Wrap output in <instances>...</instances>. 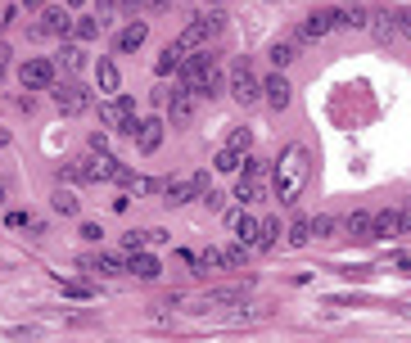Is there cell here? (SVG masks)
Masks as SVG:
<instances>
[{"mask_svg": "<svg viewBox=\"0 0 411 343\" xmlns=\"http://www.w3.org/2000/svg\"><path fill=\"white\" fill-rule=\"evenodd\" d=\"M226 303H244V289H240V284H231V289H208L204 298H199V312H208V307H226Z\"/></svg>", "mask_w": 411, "mask_h": 343, "instance_id": "e0dca14e", "label": "cell"}, {"mask_svg": "<svg viewBox=\"0 0 411 343\" xmlns=\"http://www.w3.org/2000/svg\"><path fill=\"white\" fill-rule=\"evenodd\" d=\"M276 240H281V222L267 217V222L257 226V244H253V249H276Z\"/></svg>", "mask_w": 411, "mask_h": 343, "instance_id": "484cf974", "label": "cell"}, {"mask_svg": "<svg viewBox=\"0 0 411 343\" xmlns=\"http://www.w3.org/2000/svg\"><path fill=\"white\" fill-rule=\"evenodd\" d=\"M308 176H312V158H308V149H303V145H290L281 158H276V176H271V190H276V199H281V204L290 208L294 199L303 195Z\"/></svg>", "mask_w": 411, "mask_h": 343, "instance_id": "6da1fadb", "label": "cell"}, {"mask_svg": "<svg viewBox=\"0 0 411 343\" xmlns=\"http://www.w3.org/2000/svg\"><path fill=\"white\" fill-rule=\"evenodd\" d=\"M14 23V9H0V27H9Z\"/></svg>", "mask_w": 411, "mask_h": 343, "instance_id": "7dc6e473", "label": "cell"}, {"mask_svg": "<svg viewBox=\"0 0 411 343\" xmlns=\"http://www.w3.org/2000/svg\"><path fill=\"white\" fill-rule=\"evenodd\" d=\"M59 63H63L68 73H82V68H86V50H82V45H63V50H59Z\"/></svg>", "mask_w": 411, "mask_h": 343, "instance_id": "4316f807", "label": "cell"}, {"mask_svg": "<svg viewBox=\"0 0 411 343\" xmlns=\"http://www.w3.org/2000/svg\"><path fill=\"white\" fill-rule=\"evenodd\" d=\"M257 195H262V185H257V181H248V176L235 181V199H240V204H257Z\"/></svg>", "mask_w": 411, "mask_h": 343, "instance_id": "4dcf8cb0", "label": "cell"}, {"mask_svg": "<svg viewBox=\"0 0 411 343\" xmlns=\"http://www.w3.org/2000/svg\"><path fill=\"white\" fill-rule=\"evenodd\" d=\"M163 195H167V199H163L167 208H181V204H190V199H199L190 181H167V185H163Z\"/></svg>", "mask_w": 411, "mask_h": 343, "instance_id": "ffe728a7", "label": "cell"}, {"mask_svg": "<svg viewBox=\"0 0 411 343\" xmlns=\"http://www.w3.org/2000/svg\"><path fill=\"white\" fill-rule=\"evenodd\" d=\"M199 266H226V262H222V249H208L204 257H199Z\"/></svg>", "mask_w": 411, "mask_h": 343, "instance_id": "b9f144b4", "label": "cell"}, {"mask_svg": "<svg viewBox=\"0 0 411 343\" xmlns=\"http://www.w3.org/2000/svg\"><path fill=\"white\" fill-rule=\"evenodd\" d=\"M330 27H339V23H334V9H312V14L303 18V27L294 32V41H321Z\"/></svg>", "mask_w": 411, "mask_h": 343, "instance_id": "ba28073f", "label": "cell"}, {"mask_svg": "<svg viewBox=\"0 0 411 343\" xmlns=\"http://www.w3.org/2000/svg\"><path fill=\"white\" fill-rule=\"evenodd\" d=\"M208 5H222V0H208Z\"/></svg>", "mask_w": 411, "mask_h": 343, "instance_id": "db71d44e", "label": "cell"}, {"mask_svg": "<svg viewBox=\"0 0 411 343\" xmlns=\"http://www.w3.org/2000/svg\"><path fill=\"white\" fill-rule=\"evenodd\" d=\"M248 145H253V131H248V127H235L231 140H226V149H231V154H248Z\"/></svg>", "mask_w": 411, "mask_h": 343, "instance_id": "f546056e", "label": "cell"}, {"mask_svg": "<svg viewBox=\"0 0 411 343\" xmlns=\"http://www.w3.org/2000/svg\"><path fill=\"white\" fill-rule=\"evenodd\" d=\"M222 23H226V14H222V9H213V14L195 18V23H190L186 32L177 36V50H181V54H195V50H204V45H208V36H217V32H222Z\"/></svg>", "mask_w": 411, "mask_h": 343, "instance_id": "3957f363", "label": "cell"}, {"mask_svg": "<svg viewBox=\"0 0 411 343\" xmlns=\"http://www.w3.org/2000/svg\"><path fill=\"white\" fill-rule=\"evenodd\" d=\"M330 231H334V217H326V213H321V217H312V235H317V240H326Z\"/></svg>", "mask_w": 411, "mask_h": 343, "instance_id": "74e56055", "label": "cell"}, {"mask_svg": "<svg viewBox=\"0 0 411 343\" xmlns=\"http://www.w3.org/2000/svg\"><path fill=\"white\" fill-rule=\"evenodd\" d=\"M100 122L104 127H113V131H131L136 136V104L131 100H109V104H100Z\"/></svg>", "mask_w": 411, "mask_h": 343, "instance_id": "5b68a950", "label": "cell"}, {"mask_svg": "<svg viewBox=\"0 0 411 343\" xmlns=\"http://www.w3.org/2000/svg\"><path fill=\"white\" fill-rule=\"evenodd\" d=\"M50 208H54V213H63V217H77V195H73V190H54Z\"/></svg>", "mask_w": 411, "mask_h": 343, "instance_id": "83f0119b", "label": "cell"}, {"mask_svg": "<svg viewBox=\"0 0 411 343\" xmlns=\"http://www.w3.org/2000/svg\"><path fill=\"white\" fill-rule=\"evenodd\" d=\"M91 154H109V136H100V131H95V136H91Z\"/></svg>", "mask_w": 411, "mask_h": 343, "instance_id": "7bdbcfd3", "label": "cell"}, {"mask_svg": "<svg viewBox=\"0 0 411 343\" xmlns=\"http://www.w3.org/2000/svg\"><path fill=\"white\" fill-rule=\"evenodd\" d=\"M271 59H276V68H285L290 59H299V41H276L271 45Z\"/></svg>", "mask_w": 411, "mask_h": 343, "instance_id": "f1b7e54d", "label": "cell"}, {"mask_svg": "<svg viewBox=\"0 0 411 343\" xmlns=\"http://www.w3.org/2000/svg\"><path fill=\"white\" fill-rule=\"evenodd\" d=\"M240 163H244V158H240V154H231V149H222V154L213 158V167H217V172H240Z\"/></svg>", "mask_w": 411, "mask_h": 343, "instance_id": "d590c367", "label": "cell"}, {"mask_svg": "<svg viewBox=\"0 0 411 343\" xmlns=\"http://www.w3.org/2000/svg\"><path fill=\"white\" fill-rule=\"evenodd\" d=\"M348 235L352 240H371V213H352L348 217Z\"/></svg>", "mask_w": 411, "mask_h": 343, "instance_id": "1f68e13d", "label": "cell"}, {"mask_svg": "<svg viewBox=\"0 0 411 343\" xmlns=\"http://www.w3.org/2000/svg\"><path fill=\"white\" fill-rule=\"evenodd\" d=\"M140 5H145V0H122V14H131V18H136V9Z\"/></svg>", "mask_w": 411, "mask_h": 343, "instance_id": "bcb514c9", "label": "cell"}, {"mask_svg": "<svg viewBox=\"0 0 411 343\" xmlns=\"http://www.w3.org/2000/svg\"><path fill=\"white\" fill-rule=\"evenodd\" d=\"M145 36H149V23L131 18V23L118 32V54H131V50H140V45H145Z\"/></svg>", "mask_w": 411, "mask_h": 343, "instance_id": "4fadbf2b", "label": "cell"}, {"mask_svg": "<svg viewBox=\"0 0 411 343\" xmlns=\"http://www.w3.org/2000/svg\"><path fill=\"white\" fill-rule=\"evenodd\" d=\"M73 36H77V41H95V36H100V23H95V18H77V23H73Z\"/></svg>", "mask_w": 411, "mask_h": 343, "instance_id": "836d02e7", "label": "cell"}, {"mask_svg": "<svg viewBox=\"0 0 411 343\" xmlns=\"http://www.w3.org/2000/svg\"><path fill=\"white\" fill-rule=\"evenodd\" d=\"M231 95L244 104V109H248V104H257V100H262V82L253 77L248 59H240V63H235V73H231Z\"/></svg>", "mask_w": 411, "mask_h": 343, "instance_id": "8992f818", "label": "cell"}, {"mask_svg": "<svg viewBox=\"0 0 411 343\" xmlns=\"http://www.w3.org/2000/svg\"><path fill=\"white\" fill-rule=\"evenodd\" d=\"M18 82H23V91H50L54 86V63L50 59H27L23 68H18Z\"/></svg>", "mask_w": 411, "mask_h": 343, "instance_id": "52a82bcc", "label": "cell"}, {"mask_svg": "<svg viewBox=\"0 0 411 343\" xmlns=\"http://www.w3.org/2000/svg\"><path fill=\"white\" fill-rule=\"evenodd\" d=\"M68 32H73L68 9H45V14H41V23L32 27V36H68Z\"/></svg>", "mask_w": 411, "mask_h": 343, "instance_id": "8fae6325", "label": "cell"}, {"mask_svg": "<svg viewBox=\"0 0 411 343\" xmlns=\"http://www.w3.org/2000/svg\"><path fill=\"white\" fill-rule=\"evenodd\" d=\"M145 5H154V9H167V5H172V0H145Z\"/></svg>", "mask_w": 411, "mask_h": 343, "instance_id": "f907efd6", "label": "cell"}, {"mask_svg": "<svg viewBox=\"0 0 411 343\" xmlns=\"http://www.w3.org/2000/svg\"><path fill=\"white\" fill-rule=\"evenodd\" d=\"M54 104H59V113H86L91 109V95L77 82H63V86H54Z\"/></svg>", "mask_w": 411, "mask_h": 343, "instance_id": "9c48e42d", "label": "cell"}, {"mask_svg": "<svg viewBox=\"0 0 411 343\" xmlns=\"http://www.w3.org/2000/svg\"><path fill=\"white\" fill-rule=\"evenodd\" d=\"M63 294H68V298H91V284L86 280H63Z\"/></svg>", "mask_w": 411, "mask_h": 343, "instance_id": "f35d334b", "label": "cell"}, {"mask_svg": "<svg viewBox=\"0 0 411 343\" xmlns=\"http://www.w3.org/2000/svg\"><path fill=\"white\" fill-rule=\"evenodd\" d=\"M167 113H172V122H190V118H195V95H190L186 86H181V91H172Z\"/></svg>", "mask_w": 411, "mask_h": 343, "instance_id": "2e32d148", "label": "cell"}, {"mask_svg": "<svg viewBox=\"0 0 411 343\" xmlns=\"http://www.w3.org/2000/svg\"><path fill=\"white\" fill-rule=\"evenodd\" d=\"M403 231V213H375L371 217V240H389Z\"/></svg>", "mask_w": 411, "mask_h": 343, "instance_id": "9a60e30c", "label": "cell"}, {"mask_svg": "<svg viewBox=\"0 0 411 343\" xmlns=\"http://www.w3.org/2000/svg\"><path fill=\"white\" fill-rule=\"evenodd\" d=\"M244 257H248L244 244H231V249H222V262H226V266H244Z\"/></svg>", "mask_w": 411, "mask_h": 343, "instance_id": "8d00e7d4", "label": "cell"}, {"mask_svg": "<svg viewBox=\"0 0 411 343\" xmlns=\"http://www.w3.org/2000/svg\"><path fill=\"white\" fill-rule=\"evenodd\" d=\"M122 14V0H95V23L100 27H113Z\"/></svg>", "mask_w": 411, "mask_h": 343, "instance_id": "cb8c5ba5", "label": "cell"}, {"mask_svg": "<svg viewBox=\"0 0 411 343\" xmlns=\"http://www.w3.org/2000/svg\"><path fill=\"white\" fill-rule=\"evenodd\" d=\"M163 145V118H140L136 122V149L140 154H154Z\"/></svg>", "mask_w": 411, "mask_h": 343, "instance_id": "30bf717a", "label": "cell"}, {"mask_svg": "<svg viewBox=\"0 0 411 343\" xmlns=\"http://www.w3.org/2000/svg\"><path fill=\"white\" fill-rule=\"evenodd\" d=\"M204 204L213 208V213H222V208H226V195H217V190H208V195H204Z\"/></svg>", "mask_w": 411, "mask_h": 343, "instance_id": "60d3db41", "label": "cell"}, {"mask_svg": "<svg viewBox=\"0 0 411 343\" xmlns=\"http://www.w3.org/2000/svg\"><path fill=\"white\" fill-rule=\"evenodd\" d=\"M262 172H267V163H262V158H244V176H248V181H257Z\"/></svg>", "mask_w": 411, "mask_h": 343, "instance_id": "ab89813d", "label": "cell"}, {"mask_svg": "<svg viewBox=\"0 0 411 343\" xmlns=\"http://www.w3.org/2000/svg\"><path fill=\"white\" fill-rule=\"evenodd\" d=\"M5 226H9V231H23V226H27V231H41V222H36V217H27V213H9Z\"/></svg>", "mask_w": 411, "mask_h": 343, "instance_id": "e575fe53", "label": "cell"}, {"mask_svg": "<svg viewBox=\"0 0 411 343\" xmlns=\"http://www.w3.org/2000/svg\"><path fill=\"white\" fill-rule=\"evenodd\" d=\"M100 235H104V231H100V226H95V222H82V240H91V244H95V240H100Z\"/></svg>", "mask_w": 411, "mask_h": 343, "instance_id": "ee69618b", "label": "cell"}, {"mask_svg": "<svg viewBox=\"0 0 411 343\" xmlns=\"http://www.w3.org/2000/svg\"><path fill=\"white\" fill-rule=\"evenodd\" d=\"M308 240H312V222H308V217H299V222L290 226V244H294V249H303Z\"/></svg>", "mask_w": 411, "mask_h": 343, "instance_id": "d6a6232c", "label": "cell"}, {"mask_svg": "<svg viewBox=\"0 0 411 343\" xmlns=\"http://www.w3.org/2000/svg\"><path fill=\"white\" fill-rule=\"evenodd\" d=\"M5 63H9V50H5V45H0V73H5Z\"/></svg>", "mask_w": 411, "mask_h": 343, "instance_id": "c3c4849f", "label": "cell"}, {"mask_svg": "<svg viewBox=\"0 0 411 343\" xmlns=\"http://www.w3.org/2000/svg\"><path fill=\"white\" fill-rule=\"evenodd\" d=\"M257 226H262V222L248 217L244 208H240V213H231V231H235V240H240L244 249H253V244H257Z\"/></svg>", "mask_w": 411, "mask_h": 343, "instance_id": "5bb4252c", "label": "cell"}, {"mask_svg": "<svg viewBox=\"0 0 411 343\" xmlns=\"http://www.w3.org/2000/svg\"><path fill=\"white\" fill-rule=\"evenodd\" d=\"M77 181H118V172H122V163L113 154H91V158H82L77 167H68Z\"/></svg>", "mask_w": 411, "mask_h": 343, "instance_id": "277c9868", "label": "cell"}, {"mask_svg": "<svg viewBox=\"0 0 411 343\" xmlns=\"http://www.w3.org/2000/svg\"><path fill=\"white\" fill-rule=\"evenodd\" d=\"M127 271L131 275H140V280H158V257H149V253H131V262H127Z\"/></svg>", "mask_w": 411, "mask_h": 343, "instance_id": "d6986e66", "label": "cell"}, {"mask_svg": "<svg viewBox=\"0 0 411 343\" xmlns=\"http://www.w3.org/2000/svg\"><path fill=\"white\" fill-rule=\"evenodd\" d=\"M181 59H186V54L177 50V45H167L163 54H158V63H154V73L158 77H167V73H181Z\"/></svg>", "mask_w": 411, "mask_h": 343, "instance_id": "d4e9b609", "label": "cell"}, {"mask_svg": "<svg viewBox=\"0 0 411 343\" xmlns=\"http://www.w3.org/2000/svg\"><path fill=\"white\" fill-rule=\"evenodd\" d=\"M82 266H86V271H100V275H118V271H127V266H122L118 257H109V253H100V257H82Z\"/></svg>", "mask_w": 411, "mask_h": 343, "instance_id": "7402d4cb", "label": "cell"}, {"mask_svg": "<svg viewBox=\"0 0 411 343\" xmlns=\"http://www.w3.org/2000/svg\"><path fill=\"white\" fill-rule=\"evenodd\" d=\"M77 5H86V0H63V9H77Z\"/></svg>", "mask_w": 411, "mask_h": 343, "instance_id": "816d5d0a", "label": "cell"}, {"mask_svg": "<svg viewBox=\"0 0 411 343\" xmlns=\"http://www.w3.org/2000/svg\"><path fill=\"white\" fill-rule=\"evenodd\" d=\"M45 5V0H23V9H41Z\"/></svg>", "mask_w": 411, "mask_h": 343, "instance_id": "681fc988", "label": "cell"}, {"mask_svg": "<svg viewBox=\"0 0 411 343\" xmlns=\"http://www.w3.org/2000/svg\"><path fill=\"white\" fill-rule=\"evenodd\" d=\"M95 77H100V91H118V86H122L118 63H113V59H100V63H95Z\"/></svg>", "mask_w": 411, "mask_h": 343, "instance_id": "603a6c76", "label": "cell"}, {"mask_svg": "<svg viewBox=\"0 0 411 343\" xmlns=\"http://www.w3.org/2000/svg\"><path fill=\"white\" fill-rule=\"evenodd\" d=\"M334 23H339V27H371V9H361V5L334 9Z\"/></svg>", "mask_w": 411, "mask_h": 343, "instance_id": "44dd1931", "label": "cell"}, {"mask_svg": "<svg viewBox=\"0 0 411 343\" xmlns=\"http://www.w3.org/2000/svg\"><path fill=\"white\" fill-rule=\"evenodd\" d=\"M371 36H375L380 45H394L398 36H403V27H398V18L389 14V9H380V14H371Z\"/></svg>", "mask_w": 411, "mask_h": 343, "instance_id": "7c38bea8", "label": "cell"}, {"mask_svg": "<svg viewBox=\"0 0 411 343\" xmlns=\"http://www.w3.org/2000/svg\"><path fill=\"white\" fill-rule=\"evenodd\" d=\"M394 18H398V27H403V32L411 36V9H398V14H394Z\"/></svg>", "mask_w": 411, "mask_h": 343, "instance_id": "f6af8a7d", "label": "cell"}, {"mask_svg": "<svg viewBox=\"0 0 411 343\" xmlns=\"http://www.w3.org/2000/svg\"><path fill=\"white\" fill-rule=\"evenodd\" d=\"M181 86H186L190 95H208L213 100L217 91H222V73H217V59L208 50H195L181 59Z\"/></svg>", "mask_w": 411, "mask_h": 343, "instance_id": "7a4b0ae2", "label": "cell"}, {"mask_svg": "<svg viewBox=\"0 0 411 343\" xmlns=\"http://www.w3.org/2000/svg\"><path fill=\"white\" fill-rule=\"evenodd\" d=\"M262 95H267V104H271V109H285V104H290V82L276 73V77L262 82Z\"/></svg>", "mask_w": 411, "mask_h": 343, "instance_id": "ac0fdd59", "label": "cell"}, {"mask_svg": "<svg viewBox=\"0 0 411 343\" xmlns=\"http://www.w3.org/2000/svg\"><path fill=\"white\" fill-rule=\"evenodd\" d=\"M0 204H5V185H0Z\"/></svg>", "mask_w": 411, "mask_h": 343, "instance_id": "f5cc1de1", "label": "cell"}]
</instances>
